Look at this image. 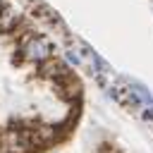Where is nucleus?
I'll list each match as a JSON object with an SVG mask.
<instances>
[{"mask_svg": "<svg viewBox=\"0 0 153 153\" xmlns=\"http://www.w3.org/2000/svg\"><path fill=\"white\" fill-rule=\"evenodd\" d=\"M41 72H43V76H50L53 81L60 79V76H65V74H69V69H67L62 62H57V60H53V62L43 60V62H41Z\"/></svg>", "mask_w": 153, "mask_h": 153, "instance_id": "2", "label": "nucleus"}, {"mask_svg": "<svg viewBox=\"0 0 153 153\" xmlns=\"http://www.w3.org/2000/svg\"><path fill=\"white\" fill-rule=\"evenodd\" d=\"M22 53H24V57L31 60V62H43V60L50 57L53 48H50V43H48L45 38L36 36V38H29V41H26V45H24Z\"/></svg>", "mask_w": 153, "mask_h": 153, "instance_id": "1", "label": "nucleus"}, {"mask_svg": "<svg viewBox=\"0 0 153 153\" xmlns=\"http://www.w3.org/2000/svg\"><path fill=\"white\" fill-rule=\"evenodd\" d=\"M67 60H69V62H72V65H79V62H81V60H79V57H76V55H74V53H72V50H69V53H67Z\"/></svg>", "mask_w": 153, "mask_h": 153, "instance_id": "3", "label": "nucleus"}]
</instances>
